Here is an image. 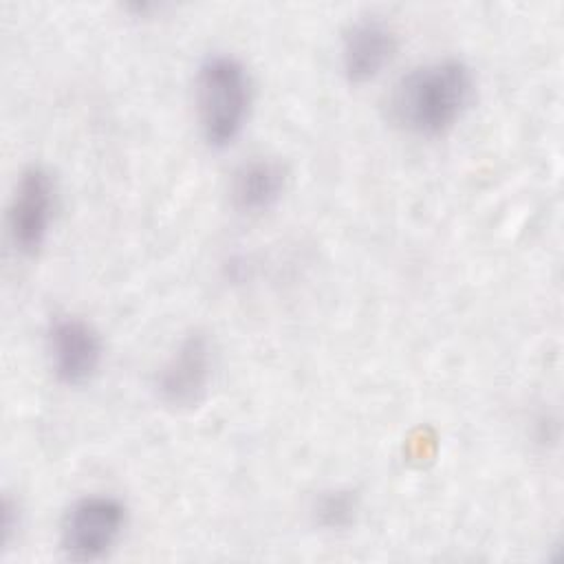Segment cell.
<instances>
[{"label": "cell", "instance_id": "6da1fadb", "mask_svg": "<svg viewBox=\"0 0 564 564\" xmlns=\"http://www.w3.org/2000/svg\"><path fill=\"white\" fill-rule=\"evenodd\" d=\"M474 97V73L458 57L412 68L392 90L394 121L419 137H438L458 123Z\"/></svg>", "mask_w": 564, "mask_h": 564}, {"label": "cell", "instance_id": "7a4b0ae2", "mask_svg": "<svg viewBox=\"0 0 564 564\" xmlns=\"http://www.w3.org/2000/svg\"><path fill=\"white\" fill-rule=\"evenodd\" d=\"M251 108V77L229 53H209L196 73V112L200 134L212 148L231 145Z\"/></svg>", "mask_w": 564, "mask_h": 564}, {"label": "cell", "instance_id": "3957f363", "mask_svg": "<svg viewBox=\"0 0 564 564\" xmlns=\"http://www.w3.org/2000/svg\"><path fill=\"white\" fill-rule=\"evenodd\" d=\"M128 524V507L117 496L90 494L75 500L64 513L59 544L75 562L106 557L121 540Z\"/></svg>", "mask_w": 564, "mask_h": 564}, {"label": "cell", "instance_id": "277c9868", "mask_svg": "<svg viewBox=\"0 0 564 564\" xmlns=\"http://www.w3.org/2000/svg\"><path fill=\"white\" fill-rule=\"evenodd\" d=\"M214 348L205 333H189L156 372V394L161 403L174 410L198 405L212 386Z\"/></svg>", "mask_w": 564, "mask_h": 564}, {"label": "cell", "instance_id": "5b68a950", "mask_svg": "<svg viewBox=\"0 0 564 564\" xmlns=\"http://www.w3.org/2000/svg\"><path fill=\"white\" fill-rule=\"evenodd\" d=\"M55 212V181L42 165L26 167L13 189L7 225L13 247L24 256H35L51 229Z\"/></svg>", "mask_w": 564, "mask_h": 564}, {"label": "cell", "instance_id": "8992f818", "mask_svg": "<svg viewBox=\"0 0 564 564\" xmlns=\"http://www.w3.org/2000/svg\"><path fill=\"white\" fill-rule=\"evenodd\" d=\"M46 350L55 377L66 386L88 383L104 359L101 335L88 319L77 315H57L48 324Z\"/></svg>", "mask_w": 564, "mask_h": 564}, {"label": "cell", "instance_id": "52a82bcc", "mask_svg": "<svg viewBox=\"0 0 564 564\" xmlns=\"http://www.w3.org/2000/svg\"><path fill=\"white\" fill-rule=\"evenodd\" d=\"M397 53V33L379 15L350 22L341 37V68L352 84L375 79Z\"/></svg>", "mask_w": 564, "mask_h": 564}, {"label": "cell", "instance_id": "ba28073f", "mask_svg": "<svg viewBox=\"0 0 564 564\" xmlns=\"http://www.w3.org/2000/svg\"><path fill=\"white\" fill-rule=\"evenodd\" d=\"M286 170L275 159H249L231 176V203L242 214L269 212L282 196Z\"/></svg>", "mask_w": 564, "mask_h": 564}, {"label": "cell", "instance_id": "9c48e42d", "mask_svg": "<svg viewBox=\"0 0 564 564\" xmlns=\"http://www.w3.org/2000/svg\"><path fill=\"white\" fill-rule=\"evenodd\" d=\"M357 496L348 489H330L315 500L313 516L324 529H346L357 513Z\"/></svg>", "mask_w": 564, "mask_h": 564}]
</instances>
